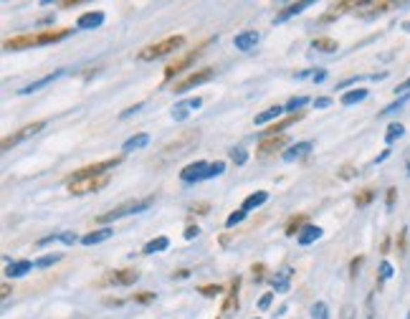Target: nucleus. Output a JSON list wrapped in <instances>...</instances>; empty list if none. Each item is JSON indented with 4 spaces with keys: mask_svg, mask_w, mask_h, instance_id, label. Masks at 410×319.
<instances>
[{
    "mask_svg": "<svg viewBox=\"0 0 410 319\" xmlns=\"http://www.w3.org/2000/svg\"><path fill=\"white\" fill-rule=\"evenodd\" d=\"M403 28H405V31H410V20H408V23H405V26H403Z\"/></svg>",
    "mask_w": 410,
    "mask_h": 319,
    "instance_id": "obj_59",
    "label": "nucleus"
},
{
    "mask_svg": "<svg viewBox=\"0 0 410 319\" xmlns=\"http://www.w3.org/2000/svg\"><path fill=\"white\" fill-rule=\"evenodd\" d=\"M362 266V256H357V259H352V263H350V274H352V279L357 276V271H360Z\"/></svg>",
    "mask_w": 410,
    "mask_h": 319,
    "instance_id": "obj_47",
    "label": "nucleus"
},
{
    "mask_svg": "<svg viewBox=\"0 0 410 319\" xmlns=\"http://www.w3.org/2000/svg\"><path fill=\"white\" fill-rule=\"evenodd\" d=\"M243 218H246V211L241 208V211H236V213H231V216H228L226 226H228V228H233V226H238L241 221H243Z\"/></svg>",
    "mask_w": 410,
    "mask_h": 319,
    "instance_id": "obj_40",
    "label": "nucleus"
},
{
    "mask_svg": "<svg viewBox=\"0 0 410 319\" xmlns=\"http://www.w3.org/2000/svg\"><path fill=\"white\" fill-rule=\"evenodd\" d=\"M392 205H395V188L387 190V208H392Z\"/></svg>",
    "mask_w": 410,
    "mask_h": 319,
    "instance_id": "obj_53",
    "label": "nucleus"
},
{
    "mask_svg": "<svg viewBox=\"0 0 410 319\" xmlns=\"http://www.w3.org/2000/svg\"><path fill=\"white\" fill-rule=\"evenodd\" d=\"M223 170H226V162H223V160H215V162H210V165H208V175H205V178L223 175Z\"/></svg>",
    "mask_w": 410,
    "mask_h": 319,
    "instance_id": "obj_37",
    "label": "nucleus"
},
{
    "mask_svg": "<svg viewBox=\"0 0 410 319\" xmlns=\"http://www.w3.org/2000/svg\"><path fill=\"white\" fill-rule=\"evenodd\" d=\"M213 79V69H200V71H193L188 79H183V82L175 84V94H185L188 89H193V86H200V84L210 82Z\"/></svg>",
    "mask_w": 410,
    "mask_h": 319,
    "instance_id": "obj_6",
    "label": "nucleus"
},
{
    "mask_svg": "<svg viewBox=\"0 0 410 319\" xmlns=\"http://www.w3.org/2000/svg\"><path fill=\"white\" fill-rule=\"evenodd\" d=\"M316 238H322V228H319V226H304L302 233L297 236V241L302 243V246H309Z\"/></svg>",
    "mask_w": 410,
    "mask_h": 319,
    "instance_id": "obj_20",
    "label": "nucleus"
},
{
    "mask_svg": "<svg viewBox=\"0 0 410 319\" xmlns=\"http://www.w3.org/2000/svg\"><path fill=\"white\" fill-rule=\"evenodd\" d=\"M316 107H319V109H324V107H329V104H332V99H327V96H322V99H316Z\"/></svg>",
    "mask_w": 410,
    "mask_h": 319,
    "instance_id": "obj_54",
    "label": "nucleus"
},
{
    "mask_svg": "<svg viewBox=\"0 0 410 319\" xmlns=\"http://www.w3.org/2000/svg\"><path fill=\"white\" fill-rule=\"evenodd\" d=\"M69 28H58V31H44V33H38V46L41 44H53V41H61L69 36Z\"/></svg>",
    "mask_w": 410,
    "mask_h": 319,
    "instance_id": "obj_21",
    "label": "nucleus"
},
{
    "mask_svg": "<svg viewBox=\"0 0 410 319\" xmlns=\"http://www.w3.org/2000/svg\"><path fill=\"white\" fill-rule=\"evenodd\" d=\"M360 3H335V6L329 8L327 13L322 15V20L327 23V20H332V18H337V15H342V13H347L350 8H357Z\"/></svg>",
    "mask_w": 410,
    "mask_h": 319,
    "instance_id": "obj_22",
    "label": "nucleus"
},
{
    "mask_svg": "<svg viewBox=\"0 0 410 319\" xmlns=\"http://www.w3.org/2000/svg\"><path fill=\"white\" fill-rule=\"evenodd\" d=\"M120 165V157H109V160H101V162H94V165H87L82 170H76L69 180H89V178H101V175H107L109 170Z\"/></svg>",
    "mask_w": 410,
    "mask_h": 319,
    "instance_id": "obj_4",
    "label": "nucleus"
},
{
    "mask_svg": "<svg viewBox=\"0 0 410 319\" xmlns=\"http://www.w3.org/2000/svg\"><path fill=\"white\" fill-rule=\"evenodd\" d=\"M109 183V175L101 178H89V180H69V193L71 195H87V193H96Z\"/></svg>",
    "mask_w": 410,
    "mask_h": 319,
    "instance_id": "obj_5",
    "label": "nucleus"
},
{
    "mask_svg": "<svg viewBox=\"0 0 410 319\" xmlns=\"http://www.w3.org/2000/svg\"><path fill=\"white\" fill-rule=\"evenodd\" d=\"M0 294H3V297H8V294H11V287H8V284H3V287H0Z\"/></svg>",
    "mask_w": 410,
    "mask_h": 319,
    "instance_id": "obj_58",
    "label": "nucleus"
},
{
    "mask_svg": "<svg viewBox=\"0 0 410 319\" xmlns=\"http://www.w3.org/2000/svg\"><path fill=\"white\" fill-rule=\"evenodd\" d=\"M309 6H312L309 0H304V3H291V6H286V11H284V13H278V20L289 18V15H297V13H302L304 8H309Z\"/></svg>",
    "mask_w": 410,
    "mask_h": 319,
    "instance_id": "obj_31",
    "label": "nucleus"
},
{
    "mask_svg": "<svg viewBox=\"0 0 410 319\" xmlns=\"http://www.w3.org/2000/svg\"><path fill=\"white\" fill-rule=\"evenodd\" d=\"M373 198H375V190H362L354 195V205H357V208H365V205L373 203Z\"/></svg>",
    "mask_w": 410,
    "mask_h": 319,
    "instance_id": "obj_35",
    "label": "nucleus"
},
{
    "mask_svg": "<svg viewBox=\"0 0 410 319\" xmlns=\"http://www.w3.org/2000/svg\"><path fill=\"white\" fill-rule=\"evenodd\" d=\"M196 58H198V51H188L185 56L175 58V61H172V64L165 69V79H172V77H177V74H183L188 66L196 64Z\"/></svg>",
    "mask_w": 410,
    "mask_h": 319,
    "instance_id": "obj_8",
    "label": "nucleus"
},
{
    "mask_svg": "<svg viewBox=\"0 0 410 319\" xmlns=\"http://www.w3.org/2000/svg\"><path fill=\"white\" fill-rule=\"evenodd\" d=\"M286 145H289V137H286V134H271V137H264V140H261L259 152L271 155V152H276V150H284Z\"/></svg>",
    "mask_w": 410,
    "mask_h": 319,
    "instance_id": "obj_10",
    "label": "nucleus"
},
{
    "mask_svg": "<svg viewBox=\"0 0 410 319\" xmlns=\"http://www.w3.org/2000/svg\"><path fill=\"white\" fill-rule=\"evenodd\" d=\"M203 104V99H188V102H180L177 104L175 109H172V119L175 122H183V119H188L190 117V112H193V109H198Z\"/></svg>",
    "mask_w": 410,
    "mask_h": 319,
    "instance_id": "obj_13",
    "label": "nucleus"
},
{
    "mask_svg": "<svg viewBox=\"0 0 410 319\" xmlns=\"http://www.w3.org/2000/svg\"><path fill=\"white\" fill-rule=\"evenodd\" d=\"M167 246H170V241H167L165 236H160V238H155V241L147 243V246H145V254H158V251H165Z\"/></svg>",
    "mask_w": 410,
    "mask_h": 319,
    "instance_id": "obj_33",
    "label": "nucleus"
},
{
    "mask_svg": "<svg viewBox=\"0 0 410 319\" xmlns=\"http://www.w3.org/2000/svg\"><path fill=\"white\" fill-rule=\"evenodd\" d=\"M56 77H61V71H56V74H49V77H44V79H38V82H33V84H28L25 89H20V94H33V91H38L41 86H46V84H51Z\"/></svg>",
    "mask_w": 410,
    "mask_h": 319,
    "instance_id": "obj_25",
    "label": "nucleus"
},
{
    "mask_svg": "<svg viewBox=\"0 0 410 319\" xmlns=\"http://www.w3.org/2000/svg\"><path fill=\"white\" fill-rule=\"evenodd\" d=\"M190 211L198 213V216H205V213L210 211V205H208V203H196V205H193V208H190Z\"/></svg>",
    "mask_w": 410,
    "mask_h": 319,
    "instance_id": "obj_46",
    "label": "nucleus"
},
{
    "mask_svg": "<svg viewBox=\"0 0 410 319\" xmlns=\"http://www.w3.org/2000/svg\"><path fill=\"white\" fill-rule=\"evenodd\" d=\"M44 127H46V122H33V124H25V127H20L18 132H13L11 137H6V140H3V150H11L13 145H18V142L28 140V137L38 134Z\"/></svg>",
    "mask_w": 410,
    "mask_h": 319,
    "instance_id": "obj_7",
    "label": "nucleus"
},
{
    "mask_svg": "<svg viewBox=\"0 0 410 319\" xmlns=\"http://www.w3.org/2000/svg\"><path fill=\"white\" fill-rule=\"evenodd\" d=\"M38 46V36H18V39L6 41V51H18V48H33Z\"/></svg>",
    "mask_w": 410,
    "mask_h": 319,
    "instance_id": "obj_17",
    "label": "nucleus"
},
{
    "mask_svg": "<svg viewBox=\"0 0 410 319\" xmlns=\"http://www.w3.org/2000/svg\"><path fill=\"white\" fill-rule=\"evenodd\" d=\"M231 160H233L236 165H243L248 160V152L243 150V147H236V150H231Z\"/></svg>",
    "mask_w": 410,
    "mask_h": 319,
    "instance_id": "obj_39",
    "label": "nucleus"
},
{
    "mask_svg": "<svg viewBox=\"0 0 410 319\" xmlns=\"http://www.w3.org/2000/svg\"><path fill=\"white\" fill-rule=\"evenodd\" d=\"M36 263L31 261H15V263H8L6 266V276H23L25 271H31Z\"/></svg>",
    "mask_w": 410,
    "mask_h": 319,
    "instance_id": "obj_24",
    "label": "nucleus"
},
{
    "mask_svg": "<svg viewBox=\"0 0 410 319\" xmlns=\"http://www.w3.org/2000/svg\"><path fill=\"white\" fill-rule=\"evenodd\" d=\"M58 259H61V256L58 254H53V256H44V259H38L36 261V268H46V266H53V263L58 261Z\"/></svg>",
    "mask_w": 410,
    "mask_h": 319,
    "instance_id": "obj_41",
    "label": "nucleus"
},
{
    "mask_svg": "<svg viewBox=\"0 0 410 319\" xmlns=\"http://www.w3.org/2000/svg\"><path fill=\"white\" fill-rule=\"evenodd\" d=\"M405 134V127L400 124V122H392L390 127H387V132H385V142L390 145V142H395L398 137H403Z\"/></svg>",
    "mask_w": 410,
    "mask_h": 319,
    "instance_id": "obj_32",
    "label": "nucleus"
},
{
    "mask_svg": "<svg viewBox=\"0 0 410 319\" xmlns=\"http://www.w3.org/2000/svg\"><path fill=\"white\" fill-rule=\"evenodd\" d=\"M256 44H259V33L256 31H243L236 36V48H241V51H251Z\"/></svg>",
    "mask_w": 410,
    "mask_h": 319,
    "instance_id": "obj_16",
    "label": "nucleus"
},
{
    "mask_svg": "<svg viewBox=\"0 0 410 319\" xmlns=\"http://www.w3.org/2000/svg\"><path fill=\"white\" fill-rule=\"evenodd\" d=\"M266 200H269V193L266 190H259V193H253V195H248L246 200H243V211H253V208H259V205H264Z\"/></svg>",
    "mask_w": 410,
    "mask_h": 319,
    "instance_id": "obj_23",
    "label": "nucleus"
},
{
    "mask_svg": "<svg viewBox=\"0 0 410 319\" xmlns=\"http://www.w3.org/2000/svg\"><path fill=\"white\" fill-rule=\"evenodd\" d=\"M155 299V292H142V294H134V301H142V304H147V301Z\"/></svg>",
    "mask_w": 410,
    "mask_h": 319,
    "instance_id": "obj_45",
    "label": "nucleus"
},
{
    "mask_svg": "<svg viewBox=\"0 0 410 319\" xmlns=\"http://www.w3.org/2000/svg\"><path fill=\"white\" fill-rule=\"evenodd\" d=\"M114 236V228H99V230H91V233H87V236L82 238L84 246H94V243H101L107 241V238Z\"/></svg>",
    "mask_w": 410,
    "mask_h": 319,
    "instance_id": "obj_19",
    "label": "nucleus"
},
{
    "mask_svg": "<svg viewBox=\"0 0 410 319\" xmlns=\"http://www.w3.org/2000/svg\"><path fill=\"white\" fill-rule=\"evenodd\" d=\"M139 109H142V104H134V107L124 109V112H122V117H129V115H132V112H139Z\"/></svg>",
    "mask_w": 410,
    "mask_h": 319,
    "instance_id": "obj_56",
    "label": "nucleus"
},
{
    "mask_svg": "<svg viewBox=\"0 0 410 319\" xmlns=\"http://www.w3.org/2000/svg\"><path fill=\"white\" fill-rule=\"evenodd\" d=\"M291 276H294V268L291 266H284L281 271H276V276L271 279V284H274V289L276 292H289V284H291Z\"/></svg>",
    "mask_w": 410,
    "mask_h": 319,
    "instance_id": "obj_14",
    "label": "nucleus"
},
{
    "mask_svg": "<svg viewBox=\"0 0 410 319\" xmlns=\"http://www.w3.org/2000/svg\"><path fill=\"white\" fill-rule=\"evenodd\" d=\"M354 175H357V173H354V167H342V170H340V178H345V180L354 178Z\"/></svg>",
    "mask_w": 410,
    "mask_h": 319,
    "instance_id": "obj_51",
    "label": "nucleus"
},
{
    "mask_svg": "<svg viewBox=\"0 0 410 319\" xmlns=\"http://www.w3.org/2000/svg\"><path fill=\"white\" fill-rule=\"evenodd\" d=\"M198 140H200V134L196 132V129H190V132H183L177 134V140L167 142V145L160 150L158 155V165H170V162H175L177 157H183V155H188L193 147L198 145Z\"/></svg>",
    "mask_w": 410,
    "mask_h": 319,
    "instance_id": "obj_1",
    "label": "nucleus"
},
{
    "mask_svg": "<svg viewBox=\"0 0 410 319\" xmlns=\"http://www.w3.org/2000/svg\"><path fill=\"white\" fill-rule=\"evenodd\" d=\"M380 276H383V279H390V276H392V266L387 261L380 263Z\"/></svg>",
    "mask_w": 410,
    "mask_h": 319,
    "instance_id": "obj_48",
    "label": "nucleus"
},
{
    "mask_svg": "<svg viewBox=\"0 0 410 319\" xmlns=\"http://www.w3.org/2000/svg\"><path fill=\"white\" fill-rule=\"evenodd\" d=\"M271 299H274V292H266L264 297H261L259 306H261V309H269V306H271Z\"/></svg>",
    "mask_w": 410,
    "mask_h": 319,
    "instance_id": "obj_49",
    "label": "nucleus"
},
{
    "mask_svg": "<svg viewBox=\"0 0 410 319\" xmlns=\"http://www.w3.org/2000/svg\"><path fill=\"white\" fill-rule=\"evenodd\" d=\"M281 112H284V107H269L266 112L256 115V124H266V122L276 119V117H281Z\"/></svg>",
    "mask_w": 410,
    "mask_h": 319,
    "instance_id": "obj_29",
    "label": "nucleus"
},
{
    "mask_svg": "<svg viewBox=\"0 0 410 319\" xmlns=\"http://www.w3.org/2000/svg\"><path fill=\"white\" fill-rule=\"evenodd\" d=\"M312 142H297V145H291V150H286L281 157L286 160V162H294V160H299V157H304V155H309V150H312Z\"/></svg>",
    "mask_w": 410,
    "mask_h": 319,
    "instance_id": "obj_18",
    "label": "nucleus"
},
{
    "mask_svg": "<svg viewBox=\"0 0 410 319\" xmlns=\"http://www.w3.org/2000/svg\"><path fill=\"white\" fill-rule=\"evenodd\" d=\"M398 249H400V254H403V251H405V230H403V233H400V243H398Z\"/></svg>",
    "mask_w": 410,
    "mask_h": 319,
    "instance_id": "obj_57",
    "label": "nucleus"
},
{
    "mask_svg": "<svg viewBox=\"0 0 410 319\" xmlns=\"http://www.w3.org/2000/svg\"><path fill=\"white\" fill-rule=\"evenodd\" d=\"M58 241H63L66 246H74V243H76V233H71V230H66V233H58Z\"/></svg>",
    "mask_w": 410,
    "mask_h": 319,
    "instance_id": "obj_44",
    "label": "nucleus"
},
{
    "mask_svg": "<svg viewBox=\"0 0 410 319\" xmlns=\"http://www.w3.org/2000/svg\"><path fill=\"white\" fill-rule=\"evenodd\" d=\"M221 292H223V289L218 287V284H205V287H200V294H203V297H218Z\"/></svg>",
    "mask_w": 410,
    "mask_h": 319,
    "instance_id": "obj_42",
    "label": "nucleus"
},
{
    "mask_svg": "<svg viewBox=\"0 0 410 319\" xmlns=\"http://www.w3.org/2000/svg\"><path fill=\"white\" fill-rule=\"evenodd\" d=\"M183 44H185L183 36H170V39L160 41V44L142 48V51L137 53V58L139 61H155V58H162V56H167L170 51H175V48H180Z\"/></svg>",
    "mask_w": 410,
    "mask_h": 319,
    "instance_id": "obj_2",
    "label": "nucleus"
},
{
    "mask_svg": "<svg viewBox=\"0 0 410 319\" xmlns=\"http://www.w3.org/2000/svg\"><path fill=\"white\" fill-rule=\"evenodd\" d=\"M137 279H139L137 268H120V271H114V274L107 276V281H112V284H120V287H129V284H134Z\"/></svg>",
    "mask_w": 410,
    "mask_h": 319,
    "instance_id": "obj_12",
    "label": "nucleus"
},
{
    "mask_svg": "<svg viewBox=\"0 0 410 319\" xmlns=\"http://www.w3.org/2000/svg\"><path fill=\"white\" fill-rule=\"evenodd\" d=\"M367 96V89H354V91H347V94H342V104L345 107H352V104L362 102Z\"/></svg>",
    "mask_w": 410,
    "mask_h": 319,
    "instance_id": "obj_28",
    "label": "nucleus"
},
{
    "mask_svg": "<svg viewBox=\"0 0 410 319\" xmlns=\"http://www.w3.org/2000/svg\"><path fill=\"white\" fill-rule=\"evenodd\" d=\"M299 119H302V115H291V117H286V119L284 122H274V124H271V129H269V132H271V134H281V129H286V127H289V124H294V122H299Z\"/></svg>",
    "mask_w": 410,
    "mask_h": 319,
    "instance_id": "obj_34",
    "label": "nucleus"
},
{
    "mask_svg": "<svg viewBox=\"0 0 410 319\" xmlns=\"http://www.w3.org/2000/svg\"><path fill=\"white\" fill-rule=\"evenodd\" d=\"M198 233H200V228H198V226H188V228H185V238H188V241H190V238H196Z\"/></svg>",
    "mask_w": 410,
    "mask_h": 319,
    "instance_id": "obj_50",
    "label": "nucleus"
},
{
    "mask_svg": "<svg viewBox=\"0 0 410 319\" xmlns=\"http://www.w3.org/2000/svg\"><path fill=\"white\" fill-rule=\"evenodd\" d=\"M408 89H410V79H405L403 84H398V89H395V91H398V94H403V91H408Z\"/></svg>",
    "mask_w": 410,
    "mask_h": 319,
    "instance_id": "obj_55",
    "label": "nucleus"
},
{
    "mask_svg": "<svg viewBox=\"0 0 410 319\" xmlns=\"http://www.w3.org/2000/svg\"><path fill=\"white\" fill-rule=\"evenodd\" d=\"M309 102V99H307V96H294V99H291L289 104H286L284 107V112H297V109H302L304 104Z\"/></svg>",
    "mask_w": 410,
    "mask_h": 319,
    "instance_id": "obj_38",
    "label": "nucleus"
},
{
    "mask_svg": "<svg viewBox=\"0 0 410 319\" xmlns=\"http://www.w3.org/2000/svg\"><path fill=\"white\" fill-rule=\"evenodd\" d=\"M316 48V51H322V53H335L340 46H337L335 39H314V44H312Z\"/></svg>",
    "mask_w": 410,
    "mask_h": 319,
    "instance_id": "obj_27",
    "label": "nucleus"
},
{
    "mask_svg": "<svg viewBox=\"0 0 410 319\" xmlns=\"http://www.w3.org/2000/svg\"><path fill=\"white\" fill-rule=\"evenodd\" d=\"M392 3H385V0H373V3H360L357 6V15H362V18H373V15H380L385 13V11H390Z\"/></svg>",
    "mask_w": 410,
    "mask_h": 319,
    "instance_id": "obj_11",
    "label": "nucleus"
},
{
    "mask_svg": "<svg viewBox=\"0 0 410 319\" xmlns=\"http://www.w3.org/2000/svg\"><path fill=\"white\" fill-rule=\"evenodd\" d=\"M205 175H208V162H200V160L180 170V180H183V183H196V180H205Z\"/></svg>",
    "mask_w": 410,
    "mask_h": 319,
    "instance_id": "obj_9",
    "label": "nucleus"
},
{
    "mask_svg": "<svg viewBox=\"0 0 410 319\" xmlns=\"http://www.w3.org/2000/svg\"><path fill=\"white\" fill-rule=\"evenodd\" d=\"M147 142H150V137H147L145 132H142V134H134V137H129V140L124 142V152H132V150H139V147H145Z\"/></svg>",
    "mask_w": 410,
    "mask_h": 319,
    "instance_id": "obj_26",
    "label": "nucleus"
},
{
    "mask_svg": "<svg viewBox=\"0 0 410 319\" xmlns=\"http://www.w3.org/2000/svg\"><path fill=\"white\" fill-rule=\"evenodd\" d=\"M155 203V198H142V200H129V203L120 205V208H114V211L104 213V216H99L101 223H109V221H117V218H124L129 216V213H142L147 211L150 205Z\"/></svg>",
    "mask_w": 410,
    "mask_h": 319,
    "instance_id": "obj_3",
    "label": "nucleus"
},
{
    "mask_svg": "<svg viewBox=\"0 0 410 319\" xmlns=\"http://www.w3.org/2000/svg\"><path fill=\"white\" fill-rule=\"evenodd\" d=\"M188 276H190L188 268H180V271H175V274H172V279H188Z\"/></svg>",
    "mask_w": 410,
    "mask_h": 319,
    "instance_id": "obj_52",
    "label": "nucleus"
},
{
    "mask_svg": "<svg viewBox=\"0 0 410 319\" xmlns=\"http://www.w3.org/2000/svg\"><path fill=\"white\" fill-rule=\"evenodd\" d=\"M304 223H307V216H294L289 221V226H286V236H299Z\"/></svg>",
    "mask_w": 410,
    "mask_h": 319,
    "instance_id": "obj_30",
    "label": "nucleus"
},
{
    "mask_svg": "<svg viewBox=\"0 0 410 319\" xmlns=\"http://www.w3.org/2000/svg\"><path fill=\"white\" fill-rule=\"evenodd\" d=\"M266 279V266L264 263H256L253 266V281H264Z\"/></svg>",
    "mask_w": 410,
    "mask_h": 319,
    "instance_id": "obj_43",
    "label": "nucleus"
},
{
    "mask_svg": "<svg viewBox=\"0 0 410 319\" xmlns=\"http://www.w3.org/2000/svg\"><path fill=\"white\" fill-rule=\"evenodd\" d=\"M312 317L314 319H329V309L324 301H316L314 306H312Z\"/></svg>",
    "mask_w": 410,
    "mask_h": 319,
    "instance_id": "obj_36",
    "label": "nucleus"
},
{
    "mask_svg": "<svg viewBox=\"0 0 410 319\" xmlns=\"http://www.w3.org/2000/svg\"><path fill=\"white\" fill-rule=\"evenodd\" d=\"M101 23H104V13H99V11H89V13H84L82 18H79L76 26L84 28V31H91V28H99Z\"/></svg>",
    "mask_w": 410,
    "mask_h": 319,
    "instance_id": "obj_15",
    "label": "nucleus"
}]
</instances>
